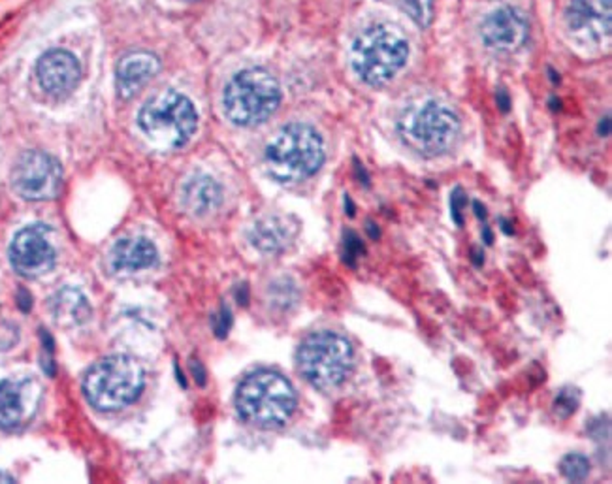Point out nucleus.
Wrapping results in <instances>:
<instances>
[{"instance_id": "1", "label": "nucleus", "mask_w": 612, "mask_h": 484, "mask_svg": "<svg viewBox=\"0 0 612 484\" xmlns=\"http://www.w3.org/2000/svg\"><path fill=\"white\" fill-rule=\"evenodd\" d=\"M268 174L281 183H298L324 163V144L321 134L309 125L292 123L279 130L264 151Z\"/></svg>"}, {"instance_id": "2", "label": "nucleus", "mask_w": 612, "mask_h": 484, "mask_svg": "<svg viewBox=\"0 0 612 484\" xmlns=\"http://www.w3.org/2000/svg\"><path fill=\"white\" fill-rule=\"evenodd\" d=\"M409 59V42L399 29L379 23L362 30L351 47L355 74L372 88L392 81Z\"/></svg>"}, {"instance_id": "3", "label": "nucleus", "mask_w": 612, "mask_h": 484, "mask_svg": "<svg viewBox=\"0 0 612 484\" xmlns=\"http://www.w3.org/2000/svg\"><path fill=\"white\" fill-rule=\"evenodd\" d=\"M401 142L423 157H437L452 149L460 136V119L445 104L421 100L398 119Z\"/></svg>"}, {"instance_id": "4", "label": "nucleus", "mask_w": 612, "mask_h": 484, "mask_svg": "<svg viewBox=\"0 0 612 484\" xmlns=\"http://www.w3.org/2000/svg\"><path fill=\"white\" fill-rule=\"evenodd\" d=\"M139 130L163 151H176L190 142L198 127L195 104L185 95L164 91L149 98L138 113Z\"/></svg>"}, {"instance_id": "5", "label": "nucleus", "mask_w": 612, "mask_h": 484, "mask_svg": "<svg viewBox=\"0 0 612 484\" xmlns=\"http://www.w3.org/2000/svg\"><path fill=\"white\" fill-rule=\"evenodd\" d=\"M296 392L281 373L256 371L239 385L236 407L239 417L258 428L283 426L296 409Z\"/></svg>"}, {"instance_id": "6", "label": "nucleus", "mask_w": 612, "mask_h": 484, "mask_svg": "<svg viewBox=\"0 0 612 484\" xmlns=\"http://www.w3.org/2000/svg\"><path fill=\"white\" fill-rule=\"evenodd\" d=\"M146 385V371L136 358L108 356L85 373L83 392L98 411H119L134 404Z\"/></svg>"}, {"instance_id": "7", "label": "nucleus", "mask_w": 612, "mask_h": 484, "mask_svg": "<svg viewBox=\"0 0 612 484\" xmlns=\"http://www.w3.org/2000/svg\"><path fill=\"white\" fill-rule=\"evenodd\" d=\"M279 102L281 89L277 79L262 68H249L236 74L222 95L226 119L238 127H256L270 119Z\"/></svg>"}, {"instance_id": "8", "label": "nucleus", "mask_w": 612, "mask_h": 484, "mask_svg": "<svg viewBox=\"0 0 612 484\" xmlns=\"http://www.w3.org/2000/svg\"><path fill=\"white\" fill-rule=\"evenodd\" d=\"M296 362L309 385L319 390H334L351 375L355 353L343 336L324 330L304 339Z\"/></svg>"}, {"instance_id": "9", "label": "nucleus", "mask_w": 612, "mask_h": 484, "mask_svg": "<svg viewBox=\"0 0 612 484\" xmlns=\"http://www.w3.org/2000/svg\"><path fill=\"white\" fill-rule=\"evenodd\" d=\"M10 181L13 191L25 200H54L63 188V168L44 151H27L13 164Z\"/></svg>"}, {"instance_id": "10", "label": "nucleus", "mask_w": 612, "mask_h": 484, "mask_svg": "<svg viewBox=\"0 0 612 484\" xmlns=\"http://www.w3.org/2000/svg\"><path fill=\"white\" fill-rule=\"evenodd\" d=\"M57 253L49 241V230L44 224H32L15 234L10 246V263L25 278H40L54 270Z\"/></svg>"}, {"instance_id": "11", "label": "nucleus", "mask_w": 612, "mask_h": 484, "mask_svg": "<svg viewBox=\"0 0 612 484\" xmlns=\"http://www.w3.org/2000/svg\"><path fill=\"white\" fill-rule=\"evenodd\" d=\"M42 387L30 377L6 379L0 383V428L20 430L34 417Z\"/></svg>"}, {"instance_id": "12", "label": "nucleus", "mask_w": 612, "mask_h": 484, "mask_svg": "<svg viewBox=\"0 0 612 484\" xmlns=\"http://www.w3.org/2000/svg\"><path fill=\"white\" fill-rule=\"evenodd\" d=\"M610 0H573L567 8V27L586 46L608 42L612 29Z\"/></svg>"}, {"instance_id": "13", "label": "nucleus", "mask_w": 612, "mask_h": 484, "mask_svg": "<svg viewBox=\"0 0 612 484\" xmlns=\"http://www.w3.org/2000/svg\"><path fill=\"white\" fill-rule=\"evenodd\" d=\"M37 79L40 88L55 98L72 93L81 79L78 59L66 49H51L37 63Z\"/></svg>"}, {"instance_id": "14", "label": "nucleus", "mask_w": 612, "mask_h": 484, "mask_svg": "<svg viewBox=\"0 0 612 484\" xmlns=\"http://www.w3.org/2000/svg\"><path fill=\"white\" fill-rule=\"evenodd\" d=\"M481 38L490 49L511 54L528 38L526 17L507 6L488 13L481 25Z\"/></svg>"}, {"instance_id": "15", "label": "nucleus", "mask_w": 612, "mask_h": 484, "mask_svg": "<svg viewBox=\"0 0 612 484\" xmlns=\"http://www.w3.org/2000/svg\"><path fill=\"white\" fill-rule=\"evenodd\" d=\"M161 61L149 51H134L117 64L115 79L121 98H132L159 74Z\"/></svg>"}, {"instance_id": "16", "label": "nucleus", "mask_w": 612, "mask_h": 484, "mask_svg": "<svg viewBox=\"0 0 612 484\" xmlns=\"http://www.w3.org/2000/svg\"><path fill=\"white\" fill-rule=\"evenodd\" d=\"M296 236V224L287 217L268 215L258 219L249 229L251 246L262 255H279L287 251Z\"/></svg>"}, {"instance_id": "17", "label": "nucleus", "mask_w": 612, "mask_h": 484, "mask_svg": "<svg viewBox=\"0 0 612 484\" xmlns=\"http://www.w3.org/2000/svg\"><path fill=\"white\" fill-rule=\"evenodd\" d=\"M222 202V188L205 174L190 176L181 187V205L195 217L214 213Z\"/></svg>"}, {"instance_id": "18", "label": "nucleus", "mask_w": 612, "mask_h": 484, "mask_svg": "<svg viewBox=\"0 0 612 484\" xmlns=\"http://www.w3.org/2000/svg\"><path fill=\"white\" fill-rule=\"evenodd\" d=\"M156 263V247L146 238H125L110 253V266L115 271H142Z\"/></svg>"}, {"instance_id": "19", "label": "nucleus", "mask_w": 612, "mask_h": 484, "mask_svg": "<svg viewBox=\"0 0 612 484\" xmlns=\"http://www.w3.org/2000/svg\"><path fill=\"white\" fill-rule=\"evenodd\" d=\"M51 315L61 326H80L91 319V304L85 294L74 287L61 288L54 298L49 300Z\"/></svg>"}, {"instance_id": "20", "label": "nucleus", "mask_w": 612, "mask_h": 484, "mask_svg": "<svg viewBox=\"0 0 612 484\" xmlns=\"http://www.w3.org/2000/svg\"><path fill=\"white\" fill-rule=\"evenodd\" d=\"M270 304L279 309H289L298 300V288L290 280H279L270 285Z\"/></svg>"}, {"instance_id": "21", "label": "nucleus", "mask_w": 612, "mask_h": 484, "mask_svg": "<svg viewBox=\"0 0 612 484\" xmlns=\"http://www.w3.org/2000/svg\"><path fill=\"white\" fill-rule=\"evenodd\" d=\"M394 3L404 10L416 25L428 27L432 23L433 0H394Z\"/></svg>"}, {"instance_id": "22", "label": "nucleus", "mask_w": 612, "mask_h": 484, "mask_svg": "<svg viewBox=\"0 0 612 484\" xmlns=\"http://www.w3.org/2000/svg\"><path fill=\"white\" fill-rule=\"evenodd\" d=\"M559 471L567 480L581 482L590 475V460L581 453H571L559 463Z\"/></svg>"}, {"instance_id": "23", "label": "nucleus", "mask_w": 612, "mask_h": 484, "mask_svg": "<svg viewBox=\"0 0 612 484\" xmlns=\"http://www.w3.org/2000/svg\"><path fill=\"white\" fill-rule=\"evenodd\" d=\"M579 407V392L573 388L559 390L554 400V411L559 419H567Z\"/></svg>"}, {"instance_id": "24", "label": "nucleus", "mask_w": 612, "mask_h": 484, "mask_svg": "<svg viewBox=\"0 0 612 484\" xmlns=\"http://www.w3.org/2000/svg\"><path fill=\"white\" fill-rule=\"evenodd\" d=\"M364 253H365V247L362 244V239L358 238V234L353 230H347L343 234V261L351 268H355L358 256Z\"/></svg>"}, {"instance_id": "25", "label": "nucleus", "mask_w": 612, "mask_h": 484, "mask_svg": "<svg viewBox=\"0 0 612 484\" xmlns=\"http://www.w3.org/2000/svg\"><path fill=\"white\" fill-rule=\"evenodd\" d=\"M231 326H232V313H231V309H229V307L222 305L221 311H219V315L214 317V330H215V336H217V338H224L226 334H229Z\"/></svg>"}, {"instance_id": "26", "label": "nucleus", "mask_w": 612, "mask_h": 484, "mask_svg": "<svg viewBox=\"0 0 612 484\" xmlns=\"http://www.w3.org/2000/svg\"><path fill=\"white\" fill-rule=\"evenodd\" d=\"M464 204H465V196L462 195V188H457V191L452 193V198H450V213H452V219H454V222L458 224V227H462L464 224V217H462Z\"/></svg>"}, {"instance_id": "27", "label": "nucleus", "mask_w": 612, "mask_h": 484, "mask_svg": "<svg viewBox=\"0 0 612 484\" xmlns=\"http://www.w3.org/2000/svg\"><path fill=\"white\" fill-rule=\"evenodd\" d=\"M190 371H192V377H195L197 385L204 387L205 385V370L198 360H190Z\"/></svg>"}, {"instance_id": "28", "label": "nucleus", "mask_w": 612, "mask_h": 484, "mask_svg": "<svg viewBox=\"0 0 612 484\" xmlns=\"http://www.w3.org/2000/svg\"><path fill=\"white\" fill-rule=\"evenodd\" d=\"M234 296H236L239 305H247L249 304V287L247 285H238L234 290Z\"/></svg>"}, {"instance_id": "29", "label": "nucleus", "mask_w": 612, "mask_h": 484, "mask_svg": "<svg viewBox=\"0 0 612 484\" xmlns=\"http://www.w3.org/2000/svg\"><path fill=\"white\" fill-rule=\"evenodd\" d=\"M17 305H20L21 311H29L30 309L32 298H30V294L27 290H20V294H17Z\"/></svg>"}, {"instance_id": "30", "label": "nucleus", "mask_w": 612, "mask_h": 484, "mask_svg": "<svg viewBox=\"0 0 612 484\" xmlns=\"http://www.w3.org/2000/svg\"><path fill=\"white\" fill-rule=\"evenodd\" d=\"M498 106L501 112H509V106H511V100H509V95H507L503 89L498 91Z\"/></svg>"}, {"instance_id": "31", "label": "nucleus", "mask_w": 612, "mask_h": 484, "mask_svg": "<svg viewBox=\"0 0 612 484\" xmlns=\"http://www.w3.org/2000/svg\"><path fill=\"white\" fill-rule=\"evenodd\" d=\"M365 230H367V234H370L372 239H377V238H379V229L375 227V222H373V221H367Z\"/></svg>"}, {"instance_id": "32", "label": "nucleus", "mask_w": 612, "mask_h": 484, "mask_svg": "<svg viewBox=\"0 0 612 484\" xmlns=\"http://www.w3.org/2000/svg\"><path fill=\"white\" fill-rule=\"evenodd\" d=\"M599 132H601L603 136H608V134H610V119H608V117H605V119L601 121V125H599Z\"/></svg>"}, {"instance_id": "33", "label": "nucleus", "mask_w": 612, "mask_h": 484, "mask_svg": "<svg viewBox=\"0 0 612 484\" xmlns=\"http://www.w3.org/2000/svg\"><path fill=\"white\" fill-rule=\"evenodd\" d=\"M474 263H475V266H482V263H484V255L479 249H474Z\"/></svg>"}, {"instance_id": "34", "label": "nucleus", "mask_w": 612, "mask_h": 484, "mask_svg": "<svg viewBox=\"0 0 612 484\" xmlns=\"http://www.w3.org/2000/svg\"><path fill=\"white\" fill-rule=\"evenodd\" d=\"M474 207H475V213H477L479 219H486V210L481 205V202H475Z\"/></svg>"}, {"instance_id": "35", "label": "nucleus", "mask_w": 612, "mask_h": 484, "mask_svg": "<svg viewBox=\"0 0 612 484\" xmlns=\"http://www.w3.org/2000/svg\"><path fill=\"white\" fill-rule=\"evenodd\" d=\"M345 207H348V215H355V205H353V202H351V198H348V196H345Z\"/></svg>"}, {"instance_id": "36", "label": "nucleus", "mask_w": 612, "mask_h": 484, "mask_svg": "<svg viewBox=\"0 0 612 484\" xmlns=\"http://www.w3.org/2000/svg\"><path fill=\"white\" fill-rule=\"evenodd\" d=\"M484 241H486L488 246L492 244V241H494V238H492V232H490V229H488V227H484Z\"/></svg>"}, {"instance_id": "37", "label": "nucleus", "mask_w": 612, "mask_h": 484, "mask_svg": "<svg viewBox=\"0 0 612 484\" xmlns=\"http://www.w3.org/2000/svg\"><path fill=\"white\" fill-rule=\"evenodd\" d=\"M0 482H15V479L4 471H0Z\"/></svg>"}, {"instance_id": "38", "label": "nucleus", "mask_w": 612, "mask_h": 484, "mask_svg": "<svg viewBox=\"0 0 612 484\" xmlns=\"http://www.w3.org/2000/svg\"><path fill=\"white\" fill-rule=\"evenodd\" d=\"M501 224H503V232H505V234H513V229H511V224H509V222L501 221Z\"/></svg>"}, {"instance_id": "39", "label": "nucleus", "mask_w": 612, "mask_h": 484, "mask_svg": "<svg viewBox=\"0 0 612 484\" xmlns=\"http://www.w3.org/2000/svg\"><path fill=\"white\" fill-rule=\"evenodd\" d=\"M185 3H198V0H185Z\"/></svg>"}]
</instances>
